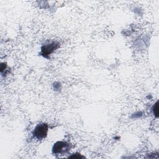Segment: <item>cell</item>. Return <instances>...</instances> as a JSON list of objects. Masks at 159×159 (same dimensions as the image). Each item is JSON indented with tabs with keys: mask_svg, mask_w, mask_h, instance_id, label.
<instances>
[{
	"mask_svg": "<svg viewBox=\"0 0 159 159\" xmlns=\"http://www.w3.org/2000/svg\"><path fill=\"white\" fill-rule=\"evenodd\" d=\"M70 143L66 142L58 141L56 142L52 148V152L56 155H64L70 150Z\"/></svg>",
	"mask_w": 159,
	"mask_h": 159,
	"instance_id": "1",
	"label": "cell"
},
{
	"mask_svg": "<svg viewBox=\"0 0 159 159\" xmlns=\"http://www.w3.org/2000/svg\"><path fill=\"white\" fill-rule=\"evenodd\" d=\"M48 132V125L45 123L39 124L34 129L33 131V135L35 138L42 140L44 139L47 135Z\"/></svg>",
	"mask_w": 159,
	"mask_h": 159,
	"instance_id": "2",
	"label": "cell"
},
{
	"mask_svg": "<svg viewBox=\"0 0 159 159\" xmlns=\"http://www.w3.org/2000/svg\"><path fill=\"white\" fill-rule=\"evenodd\" d=\"M59 45H60L59 43L56 41L52 42L46 44V45H44L42 47L41 54L43 57H47L48 55L51 54L54 50H55L57 48H58Z\"/></svg>",
	"mask_w": 159,
	"mask_h": 159,
	"instance_id": "3",
	"label": "cell"
},
{
	"mask_svg": "<svg viewBox=\"0 0 159 159\" xmlns=\"http://www.w3.org/2000/svg\"><path fill=\"white\" fill-rule=\"evenodd\" d=\"M153 111L155 116L157 117H158V101L155 104V105L153 107Z\"/></svg>",
	"mask_w": 159,
	"mask_h": 159,
	"instance_id": "4",
	"label": "cell"
},
{
	"mask_svg": "<svg viewBox=\"0 0 159 159\" xmlns=\"http://www.w3.org/2000/svg\"><path fill=\"white\" fill-rule=\"evenodd\" d=\"M70 158H72V157H73V158H83V156L80 155L78 154V153H75V155H71V156H70Z\"/></svg>",
	"mask_w": 159,
	"mask_h": 159,
	"instance_id": "5",
	"label": "cell"
}]
</instances>
